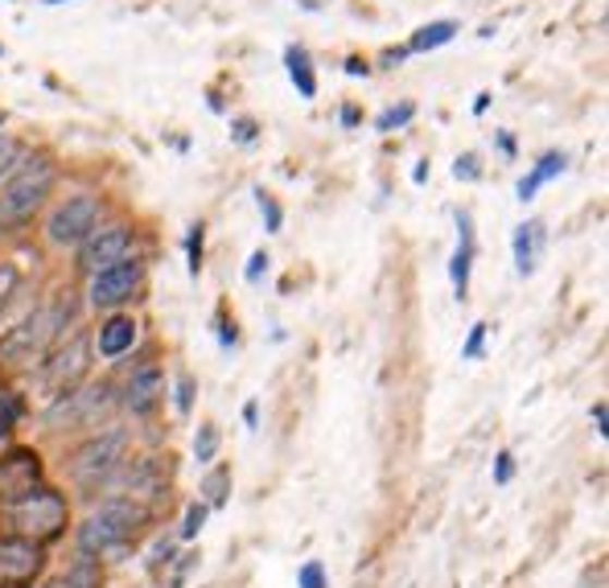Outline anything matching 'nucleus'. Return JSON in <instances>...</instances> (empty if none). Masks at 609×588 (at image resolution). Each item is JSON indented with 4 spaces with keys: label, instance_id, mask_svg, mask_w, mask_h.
Segmentation results:
<instances>
[{
    "label": "nucleus",
    "instance_id": "nucleus-15",
    "mask_svg": "<svg viewBox=\"0 0 609 588\" xmlns=\"http://www.w3.org/2000/svg\"><path fill=\"white\" fill-rule=\"evenodd\" d=\"M34 481H41V453L29 449V444L4 449V457H0V498L17 494V490L34 486Z\"/></svg>",
    "mask_w": 609,
    "mask_h": 588
},
{
    "label": "nucleus",
    "instance_id": "nucleus-36",
    "mask_svg": "<svg viewBox=\"0 0 609 588\" xmlns=\"http://www.w3.org/2000/svg\"><path fill=\"white\" fill-rule=\"evenodd\" d=\"M453 177H458V182H478L482 177L478 152H462V157L453 161Z\"/></svg>",
    "mask_w": 609,
    "mask_h": 588
},
{
    "label": "nucleus",
    "instance_id": "nucleus-7",
    "mask_svg": "<svg viewBox=\"0 0 609 588\" xmlns=\"http://www.w3.org/2000/svg\"><path fill=\"white\" fill-rule=\"evenodd\" d=\"M145 280H148V264L141 256H129L120 264H111L103 272L87 277V309L95 313H115L132 305L136 296L145 293Z\"/></svg>",
    "mask_w": 609,
    "mask_h": 588
},
{
    "label": "nucleus",
    "instance_id": "nucleus-4",
    "mask_svg": "<svg viewBox=\"0 0 609 588\" xmlns=\"http://www.w3.org/2000/svg\"><path fill=\"white\" fill-rule=\"evenodd\" d=\"M129 457H132V432L129 428H120V424H103V428L87 432V437L62 457V469H66V478H71L78 490H99Z\"/></svg>",
    "mask_w": 609,
    "mask_h": 588
},
{
    "label": "nucleus",
    "instance_id": "nucleus-32",
    "mask_svg": "<svg viewBox=\"0 0 609 588\" xmlns=\"http://www.w3.org/2000/svg\"><path fill=\"white\" fill-rule=\"evenodd\" d=\"M486 333H490V326H486V321H478V326L470 330V338H465V346H462L465 363H478L482 354H486Z\"/></svg>",
    "mask_w": 609,
    "mask_h": 588
},
{
    "label": "nucleus",
    "instance_id": "nucleus-45",
    "mask_svg": "<svg viewBox=\"0 0 609 588\" xmlns=\"http://www.w3.org/2000/svg\"><path fill=\"white\" fill-rule=\"evenodd\" d=\"M486 108H490V95L482 91V95H478V103H474V115H482V111H486Z\"/></svg>",
    "mask_w": 609,
    "mask_h": 588
},
{
    "label": "nucleus",
    "instance_id": "nucleus-16",
    "mask_svg": "<svg viewBox=\"0 0 609 588\" xmlns=\"http://www.w3.org/2000/svg\"><path fill=\"white\" fill-rule=\"evenodd\" d=\"M511 252H515V272L519 277H532L539 268V259L548 252V226L539 219H527L515 226V240H511Z\"/></svg>",
    "mask_w": 609,
    "mask_h": 588
},
{
    "label": "nucleus",
    "instance_id": "nucleus-43",
    "mask_svg": "<svg viewBox=\"0 0 609 588\" xmlns=\"http://www.w3.org/2000/svg\"><path fill=\"white\" fill-rule=\"evenodd\" d=\"M412 182H416V185H425V182H428V161H421V166L412 169Z\"/></svg>",
    "mask_w": 609,
    "mask_h": 588
},
{
    "label": "nucleus",
    "instance_id": "nucleus-35",
    "mask_svg": "<svg viewBox=\"0 0 609 588\" xmlns=\"http://www.w3.org/2000/svg\"><path fill=\"white\" fill-rule=\"evenodd\" d=\"M511 481H515V453L499 449L495 453V486H511Z\"/></svg>",
    "mask_w": 609,
    "mask_h": 588
},
{
    "label": "nucleus",
    "instance_id": "nucleus-37",
    "mask_svg": "<svg viewBox=\"0 0 609 588\" xmlns=\"http://www.w3.org/2000/svg\"><path fill=\"white\" fill-rule=\"evenodd\" d=\"M268 264H272V259H268V252H252L247 268H243V280H247V284H259V277L268 272Z\"/></svg>",
    "mask_w": 609,
    "mask_h": 588
},
{
    "label": "nucleus",
    "instance_id": "nucleus-10",
    "mask_svg": "<svg viewBox=\"0 0 609 588\" xmlns=\"http://www.w3.org/2000/svg\"><path fill=\"white\" fill-rule=\"evenodd\" d=\"M132 247H136V231H132L129 222H108V226L99 222L92 235L74 247V268L83 277H95V272H103L111 264L129 259Z\"/></svg>",
    "mask_w": 609,
    "mask_h": 588
},
{
    "label": "nucleus",
    "instance_id": "nucleus-5",
    "mask_svg": "<svg viewBox=\"0 0 609 588\" xmlns=\"http://www.w3.org/2000/svg\"><path fill=\"white\" fill-rule=\"evenodd\" d=\"M120 404L111 383H78L71 391H62L46 407V428L50 432H95L111 420V412Z\"/></svg>",
    "mask_w": 609,
    "mask_h": 588
},
{
    "label": "nucleus",
    "instance_id": "nucleus-25",
    "mask_svg": "<svg viewBox=\"0 0 609 588\" xmlns=\"http://www.w3.org/2000/svg\"><path fill=\"white\" fill-rule=\"evenodd\" d=\"M206 518H210V506H206L203 498H198V502H190V506H185V515H182V527H178V543H194V539L203 535Z\"/></svg>",
    "mask_w": 609,
    "mask_h": 588
},
{
    "label": "nucleus",
    "instance_id": "nucleus-29",
    "mask_svg": "<svg viewBox=\"0 0 609 588\" xmlns=\"http://www.w3.org/2000/svg\"><path fill=\"white\" fill-rule=\"evenodd\" d=\"M256 206H259V215H264V231L277 235L280 226H284V210H280V203L268 194V189H256Z\"/></svg>",
    "mask_w": 609,
    "mask_h": 588
},
{
    "label": "nucleus",
    "instance_id": "nucleus-12",
    "mask_svg": "<svg viewBox=\"0 0 609 588\" xmlns=\"http://www.w3.org/2000/svg\"><path fill=\"white\" fill-rule=\"evenodd\" d=\"M115 395H120L124 412H132L136 420H148V416H153V412H157V407L169 400L166 370L157 367V363H141V367H136L129 379H124V387H120Z\"/></svg>",
    "mask_w": 609,
    "mask_h": 588
},
{
    "label": "nucleus",
    "instance_id": "nucleus-49",
    "mask_svg": "<svg viewBox=\"0 0 609 588\" xmlns=\"http://www.w3.org/2000/svg\"><path fill=\"white\" fill-rule=\"evenodd\" d=\"M0 120H4V115H0Z\"/></svg>",
    "mask_w": 609,
    "mask_h": 588
},
{
    "label": "nucleus",
    "instance_id": "nucleus-2",
    "mask_svg": "<svg viewBox=\"0 0 609 588\" xmlns=\"http://www.w3.org/2000/svg\"><path fill=\"white\" fill-rule=\"evenodd\" d=\"M0 518H4L9 535H21V539H34L41 548H50L71 531V502L58 486L41 478L17 490V494L0 498Z\"/></svg>",
    "mask_w": 609,
    "mask_h": 588
},
{
    "label": "nucleus",
    "instance_id": "nucleus-38",
    "mask_svg": "<svg viewBox=\"0 0 609 588\" xmlns=\"http://www.w3.org/2000/svg\"><path fill=\"white\" fill-rule=\"evenodd\" d=\"M235 342H240V333H235V317H231V321H227V317H219V346L231 350Z\"/></svg>",
    "mask_w": 609,
    "mask_h": 588
},
{
    "label": "nucleus",
    "instance_id": "nucleus-24",
    "mask_svg": "<svg viewBox=\"0 0 609 588\" xmlns=\"http://www.w3.org/2000/svg\"><path fill=\"white\" fill-rule=\"evenodd\" d=\"M21 420H25V400H21V391H0V441H9Z\"/></svg>",
    "mask_w": 609,
    "mask_h": 588
},
{
    "label": "nucleus",
    "instance_id": "nucleus-22",
    "mask_svg": "<svg viewBox=\"0 0 609 588\" xmlns=\"http://www.w3.org/2000/svg\"><path fill=\"white\" fill-rule=\"evenodd\" d=\"M219 449H222L219 424L203 420V424H198V432H194V444H190V453H194V465H198V469L215 465V461H219Z\"/></svg>",
    "mask_w": 609,
    "mask_h": 588
},
{
    "label": "nucleus",
    "instance_id": "nucleus-30",
    "mask_svg": "<svg viewBox=\"0 0 609 588\" xmlns=\"http://www.w3.org/2000/svg\"><path fill=\"white\" fill-rule=\"evenodd\" d=\"M173 555H178V535H161V539H157V543H153V552H148V572H166L169 564H173Z\"/></svg>",
    "mask_w": 609,
    "mask_h": 588
},
{
    "label": "nucleus",
    "instance_id": "nucleus-34",
    "mask_svg": "<svg viewBox=\"0 0 609 588\" xmlns=\"http://www.w3.org/2000/svg\"><path fill=\"white\" fill-rule=\"evenodd\" d=\"M17 284H21V272L13 264H0V313L9 309V301L17 296Z\"/></svg>",
    "mask_w": 609,
    "mask_h": 588
},
{
    "label": "nucleus",
    "instance_id": "nucleus-1",
    "mask_svg": "<svg viewBox=\"0 0 609 588\" xmlns=\"http://www.w3.org/2000/svg\"><path fill=\"white\" fill-rule=\"evenodd\" d=\"M153 515L157 511L145 506V502H136V498L103 494L99 502H92V511L74 527V552L92 555V560L124 555L129 548H136V539L145 535Z\"/></svg>",
    "mask_w": 609,
    "mask_h": 588
},
{
    "label": "nucleus",
    "instance_id": "nucleus-27",
    "mask_svg": "<svg viewBox=\"0 0 609 588\" xmlns=\"http://www.w3.org/2000/svg\"><path fill=\"white\" fill-rule=\"evenodd\" d=\"M194 395H198L194 375H190V370H178V379H173V407H178V416H190V412H194Z\"/></svg>",
    "mask_w": 609,
    "mask_h": 588
},
{
    "label": "nucleus",
    "instance_id": "nucleus-8",
    "mask_svg": "<svg viewBox=\"0 0 609 588\" xmlns=\"http://www.w3.org/2000/svg\"><path fill=\"white\" fill-rule=\"evenodd\" d=\"M99 222H103V198L99 194H71V198H62L50 210L41 235H46L50 247L66 252V247H78V243L87 240Z\"/></svg>",
    "mask_w": 609,
    "mask_h": 588
},
{
    "label": "nucleus",
    "instance_id": "nucleus-26",
    "mask_svg": "<svg viewBox=\"0 0 609 588\" xmlns=\"http://www.w3.org/2000/svg\"><path fill=\"white\" fill-rule=\"evenodd\" d=\"M203 243H206V226L203 222H194V226L185 231V268H190V277L194 280L203 277Z\"/></svg>",
    "mask_w": 609,
    "mask_h": 588
},
{
    "label": "nucleus",
    "instance_id": "nucleus-13",
    "mask_svg": "<svg viewBox=\"0 0 609 588\" xmlns=\"http://www.w3.org/2000/svg\"><path fill=\"white\" fill-rule=\"evenodd\" d=\"M136 338H141V321H136L132 313H124V309L103 313L99 330L92 333V354L95 358H103V363H115V358L132 354Z\"/></svg>",
    "mask_w": 609,
    "mask_h": 588
},
{
    "label": "nucleus",
    "instance_id": "nucleus-3",
    "mask_svg": "<svg viewBox=\"0 0 609 588\" xmlns=\"http://www.w3.org/2000/svg\"><path fill=\"white\" fill-rule=\"evenodd\" d=\"M74 321L71 296H54L34 313H25L13 330L0 333V370H29L66 338V326Z\"/></svg>",
    "mask_w": 609,
    "mask_h": 588
},
{
    "label": "nucleus",
    "instance_id": "nucleus-47",
    "mask_svg": "<svg viewBox=\"0 0 609 588\" xmlns=\"http://www.w3.org/2000/svg\"><path fill=\"white\" fill-rule=\"evenodd\" d=\"M41 4H66V0H41Z\"/></svg>",
    "mask_w": 609,
    "mask_h": 588
},
{
    "label": "nucleus",
    "instance_id": "nucleus-14",
    "mask_svg": "<svg viewBox=\"0 0 609 588\" xmlns=\"http://www.w3.org/2000/svg\"><path fill=\"white\" fill-rule=\"evenodd\" d=\"M458 247H453V259H449V280H453V293L458 301L470 296V277H474V259H478V235H474V215L470 210H458Z\"/></svg>",
    "mask_w": 609,
    "mask_h": 588
},
{
    "label": "nucleus",
    "instance_id": "nucleus-11",
    "mask_svg": "<svg viewBox=\"0 0 609 588\" xmlns=\"http://www.w3.org/2000/svg\"><path fill=\"white\" fill-rule=\"evenodd\" d=\"M46 572V548L21 535H0V588H34Z\"/></svg>",
    "mask_w": 609,
    "mask_h": 588
},
{
    "label": "nucleus",
    "instance_id": "nucleus-48",
    "mask_svg": "<svg viewBox=\"0 0 609 588\" xmlns=\"http://www.w3.org/2000/svg\"><path fill=\"white\" fill-rule=\"evenodd\" d=\"M0 58H4V46H0Z\"/></svg>",
    "mask_w": 609,
    "mask_h": 588
},
{
    "label": "nucleus",
    "instance_id": "nucleus-9",
    "mask_svg": "<svg viewBox=\"0 0 609 588\" xmlns=\"http://www.w3.org/2000/svg\"><path fill=\"white\" fill-rule=\"evenodd\" d=\"M87 370H92V333H74L71 342L62 338L41 363H37V383L50 391V400L71 391V387L87 383Z\"/></svg>",
    "mask_w": 609,
    "mask_h": 588
},
{
    "label": "nucleus",
    "instance_id": "nucleus-6",
    "mask_svg": "<svg viewBox=\"0 0 609 588\" xmlns=\"http://www.w3.org/2000/svg\"><path fill=\"white\" fill-rule=\"evenodd\" d=\"M58 185V166L50 157H25L21 169L9 177V182H0V219L4 222H25L34 219L41 206L50 203V194H54Z\"/></svg>",
    "mask_w": 609,
    "mask_h": 588
},
{
    "label": "nucleus",
    "instance_id": "nucleus-23",
    "mask_svg": "<svg viewBox=\"0 0 609 588\" xmlns=\"http://www.w3.org/2000/svg\"><path fill=\"white\" fill-rule=\"evenodd\" d=\"M25 157H29V145L17 140V136H9V132H0V182H9Z\"/></svg>",
    "mask_w": 609,
    "mask_h": 588
},
{
    "label": "nucleus",
    "instance_id": "nucleus-17",
    "mask_svg": "<svg viewBox=\"0 0 609 588\" xmlns=\"http://www.w3.org/2000/svg\"><path fill=\"white\" fill-rule=\"evenodd\" d=\"M564 169H569V157H564L560 148H552V152H544V157H539L536 166H532V169H527V173H523V177H519L515 198H519V203H523V206H527V203H536V194H539V189H544V185H548V182H556V177H560Z\"/></svg>",
    "mask_w": 609,
    "mask_h": 588
},
{
    "label": "nucleus",
    "instance_id": "nucleus-44",
    "mask_svg": "<svg viewBox=\"0 0 609 588\" xmlns=\"http://www.w3.org/2000/svg\"><path fill=\"white\" fill-rule=\"evenodd\" d=\"M342 124H346V128H354V124H358V111H354V108L342 111Z\"/></svg>",
    "mask_w": 609,
    "mask_h": 588
},
{
    "label": "nucleus",
    "instance_id": "nucleus-28",
    "mask_svg": "<svg viewBox=\"0 0 609 588\" xmlns=\"http://www.w3.org/2000/svg\"><path fill=\"white\" fill-rule=\"evenodd\" d=\"M412 115H416V103H400V108L379 111V115H375V132H383V136H388V132L412 124Z\"/></svg>",
    "mask_w": 609,
    "mask_h": 588
},
{
    "label": "nucleus",
    "instance_id": "nucleus-39",
    "mask_svg": "<svg viewBox=\"0 0 609 588\" xmlns=\"http://www.w3.org/2000/svg\"><path fill=\"white\" fill-rule=\"evenodd\" d=\"M231 128H235V140H240V145H252V140H256V120H235Z\"/></svg>",
    "mask_w": 609,
    "mask_h": 588
},
{
    "label": "nucleus",
    "instance_id": "nucleus-40",
    "mask_svg": "<svg viewBox=\"0 0 609 588\" xmlns=\"http://www.w3.org/2000/svg\"><path fill=\"white\" fill-rule=\"evenodd\" d=\"M593 428H597V437H609V412H606L601 400L593 404Z\"/></svg>",
    "mask_w": 609,
    "mask_h": 588
},
{
    "label": "nucleus",
    "instance_id": "nucleus-21",
    "mask_svg": "<svg viewBox=\"0 0 609 588\" xmlns=\"http://www.w3.org/2000/svg\"><path fill=\"white\" fill-rule=\"evenodd\" d=\"M58 580L66 588H103V564L92 555H74L71 564L58 572Z\"/></svg>",
    "mask_w": 609,
    "mask_h": 588
},
{
    "label": "nucleus",
    "instance_id": "nucleus-31",
    "mask_svg": "<svg viewBox=\"0 0 609 588\" xmlns=\"http://www.w3.org/2000/svg\"><path fill=\"white\" fill-rule=\"evenodd\" d=\"M296 588H330V572L321 560H305L301 568H296Z\"/></svg>",
    "mask_w": 609,
    "mask_h": 588
},
{
    "label": "nucleus",
    "instance_id": "nucleus-19",
    "mask_svg": "<svg viewBox=\"0 0 609 588\" xmlns=\"http://www.w3.org/2000/svg\"><path fill=\"white\" fill-rule=\"evenodd\" d=\"M453 37H458V21H428V25H421V29L412 34L407 54H433V50L449 46Z\"/></svg>",
    "mask_w": 609,
    "mask_h": 588
},
{
    "label": "nucleus",
    "instance_id": "nucleus-46",
    "mask_svg": "<svg viewBox=\"0 0 609 588\" xmlns=\"http://www.w3.org/2000/svg\"><path fill=\"white\" fill-rule=\"evenodd\" d=\"M499 148L507 152V157H511V152H515V140H511V136H499Z\"/></svg>",
    "mask_w": 609,
    "mask_h": 588
},
{
    "label": "nucleus",
    "instance_id": "nucleus-33",
    "mask_svg": "<svg viewBox=\"0 0 609 588\" xmlns=\"http://www.w3.org/2000/svg\"><path fill=\"white\" fill-rule=\"evenodd\" d=\"M169 576H161V580H166V588H182L185 585V576H190V572L198 568V555H173V564H169Z\"/></svg>",
    "mask_w": 609,
    "mask_h": 588
},
{
    "label": "nucleus",
    "instance_id": "nucleus-18",
    "mask_svg": "<svg viewBox=\"0 0 609 588\" xmlns=\"http://www.w3.org/2000/svg\"><path fill=\"white\" fill-rule=\"evenodd\" d=\"M231 490H235V474H231V465L227 461H215V465H206L203 481H198V498H203L210 511H222L227 502H231Z\"/></svg>",
    "mask_w": 609,
    "mask_h": 588
},
{
    "label": "nucleus",
    "instance_id": "nucleus-42",
    "mask_svg": "<svg viewBox=\"0 0 609 588\" xmlns=\"http://www.w3.org/2000/svg\"><path fill=\"white\" fill-rule=\"evenodd\" d=\"M346 74H354V78L367 74V62H363V58H351V62H346Z\"/></svg>",
    "mask_w": 609,
    "mask_h": 588
},
{
    "label": "nucleus",
    "instance_id": "nucleus-20",
    "mask_svg": "<svg viewBox=\"0 0 609 588\" xmlns=\"http://www.w3.org/2000/svg\"><path fill=\"white\" fill-rule=\"evenodd\" d=\"M284 66H289V78H293V87L305 99H314L317 95V74H314V58H309V50L305 46H289L284 50Z\"/></svg>",
    "mask_w": 609,
    "mask_h": 588
},
{
    "label": "nucleus",
    "instance_id": "nucleus-41",
    "mask_svg": "<svg viewBox=\"0 0 609 588\" xmlns=\"http://www.w3.org/2000/svg\"><path fill=\"white\" fill-rule=\"evenodd\" d=\"M243 424H247L252 432L259 428V404H256V400H247V404H243Z\"/></svg>",
    "mask_w": 609,
    "mask_h": 588
}]
</instances>
